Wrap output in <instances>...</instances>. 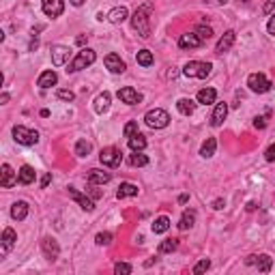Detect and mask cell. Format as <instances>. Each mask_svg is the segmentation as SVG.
I'll list each match as a JSON object with an SVG mask.
<instances>
[{
	"label": "cell",
	"instance_id": "1",
	"mask_svg": "<svg viewBox=\"0 0 275 275\" xmlns=\"http://www.w3.org/2000/svg\"><path fill=\"white\" fill-rule=\"evenodd\" d=\"M150 11H153L150 4H142V7H138L136 13L131 15L133 30H136L142 39H148L150 37Z\"/></svg>",
	"mask_w": 275,
	"mask_h": 275
},
{
	"label": "cell",
	"instance_id": "2",
	"mask_svg": "<svg viewBox=\"0 0 275 275\" xmlns=\"http://www.w3.org/2000/svg\"><path fill=\"white\" fill-rule=\"evenodd\" d=\"M97 61V52L95 50H90V47H82L78 54H75V58L71 63H69V69L67 71L69 73H75V71H82V69L86 67H90Z\"/></svg>",
	"mask_w": 275,
	"mask_h": 275
},
{
	"label": "cell",
	"instance_id": "3",
	"mask_svg": "<svg viewBox=\"0 0 275 275\" xmlns=\"http://www.w3.org/2000/svg\"><path fill=\"white\" fill-rule=\"evenodd\" d=\"M213 64L211 63H202V61H190L183 67V75L185 78H196V80H204L211 75Z\"/></svg>",
	"mask_w": 275,
	"mask_h": 275
},
{
	"label": "cell",
	"instance_id": "4",
	"mask_svg": "<svg viewBox=\"0 0 275 275\" xmlns=\"http://www.w3.org/2000/svg\"><path fill=\"white\" fill-rule=\"evenodd\" d=\"M144 123L150 127V129H166L170 125V114L161 107H155V110H148L144 114Z\"/></svg>",
	"mask_w": 275,
	"mask_h": 275
},
{
	"label": "cell",
	"instance_id": "5",
	"mask_svg": "<svg viewBox=\"0 0 275 275\" xmlns=\"http://www.w3.org/2000/svg\"><path fill=\"white\" fill-rule=\"evenodd\" d=\"M13 138L18 144H24V147H35L39 142V133L35 129H28L24 125H15L13 127Z\"/></svg>",
	"mask_w": 275,
	"mask_h": 275
},
{
	"label": "cell",
	"instance_id": "6",
	"mask_svg": "<svg viewBox=\"0 0 275 275\" xmlns=\"http://www.w3.org/2000/svg\"><path fill=\"white\" fill-rule=\"evenodd\" d=\"M247 86H250L252 93L262 95V93H269L273 84H271V80H269L265 73H250V78H247Z\"/></svg>",
	"mask_w": 275,
	"mask_h": 275
},
{
	"label": "cell",
	"instance_id": "7",
	"mask_svg": "<svg viewBox=\"0 0 275 275\" xmlns=\"http://www.w3.org/2000/svg\"><path fill=\"white\" fill-rule=\"evenodd\" d=\"M99 161H101L104 166H107V168H116V166H121V161H123L121 148H116V147H106V148H101Z\"/></svg>",
	"mask_w": 275,
	"mask_h": 275
},
{
	"label": "cell",
	"instance_id": "8",
	"mask_svg": "<svg viewBox=\"0 0 275 275\" xmlns=\"http://www.w3.org/2000/svg\"><path fill=\"white\" fill-rule=\"evenodd\" d=\"M41 252L47 260L54 262V260H58V256H61V245H58V241L54 239V236H43L41 239Z\"/></svg>",
	"mask_w": 275,
	"mask_h": 275
},
{
	"label": "cell",
	"instance_id": "9",
	"mask_svg": "<svg viewBox=\"0 0 275 275\" xmlns=\"http://www.w3.org/2000/svg\"><path fill=\"white\" fill-rule=\"evenodd\" d=\"M41 9L47 18H61L64 13V0H41Z\"/></svg>",
	"mask_w": 275,
	"mask_h": 275
},
{
	"label": "cell",
	"instance_id": "10",
	"mask_svg": "<svg viewBox=\"0 0 275 275\" xmlns=\"http://www.w3.org/2000/svg\"><path fill=\"white\" fill-rule=\"evenodd\" d=\"M116 97L127 106H138L140 101H142V93H138V90L131 88V86H123V88H118Z\"/></svg>",
	"mask_w": 275,
	"mask_h": 275
},
{
	"label": "cell",
	"instance_id": "11",
	"mask_svg": "<svg viewBox=\"0 0 275 275\" xmlns=\"http://www.w3.org/2000/svg\"><path fill=\"white\" fill-rule=\"evenodd\" d=\"M245 265H256L260 273H269L273 267V258L269 254H260V256H247L245 258Z\"/></svg>",
	"mask_w": 275,
	"mask_h": 275
},
{
	"label": "cell",
	"instance_id": "12",
	"mask_svg": "<svg viewBox=\"0 0 275 275\" xmlns=\"http://www.w3.org/2000/svg\"><path fill=\"white\" fill-rule=\"evenodd\" d=\"M20 181L18 172L11 168L9 164H2V172H0V185L4 187V190H11V187H15Z\"/></svg>",
	"mask_w": 275,
	"mask_h": 275
},
{
	"label": "cell",
	"instance_id": "13",
	"mask_svg": "<svg viewBox=\"0 0 275 275\" xmlns=\"http://www.w3.org/2000/svg\"><path fill=\"white\" fill-rule=\"evenodd\" d=\"M69 196H71V200H75V202H78L80 204V207H82L84 209V211H95V200H93V198H90V196H86V193H82V191H78V190H75V187H69Z\"/></svg>",
	"mask_w": 275,
	"mask_h": 275
},
{
	"label": "cell",
	"instance_id": "14",
	"mask_svg": "<svg viewBox=\"0 0 275 275\" xmlns=\"http://www.w3.org/2000/svg\"><path fill=\"white\" fill-rule=\"evenodd\" d=\"M50 52H52V64L54 67H63V64L69 61V54H71V50H69L67 45H58V43L52 45Z\"/></svg>",
	"mask_w": 275,
	"mask_h": 275
},
{
	"label": "cell",
	"instance_id": "15",
	"mask_svg": "<svg viewBox=\"0 0 275 275\" xmlns=\"http://www.w3.org/2000/svg\"><path fill=\"white\" fill-rule=\"evenodd\" d=\"M234 41H236V32H234V30H226L224 35L219 37L217 45H215V54H224V52H228L230 47L234 45Z\"/></svg>",
	"mask_w": 275,
	"mask_h": 275
},
{
	"label": "cell",
	"instance_id": "16",
	"mask_svg": "<svg viewBox=\"0 0 275 275\" xmlns=\"http://www.w3.org/2000/svg\"><path fill=\"white\" fill-rule=\"evenodd\" d=\"M104 63H106V67L110 69L112 73H123L127 69V64H125V61H123L121 56H118V54H107V56L104 58Z\"/></svg>",
	"mask_w": 275,
	"mask_h": 275
},
{
	"label": "cell",
	"instance_id": "17",
	"mask_svg": "<svg viewBox=\"0 0 275 275\" xmlns=\"http://www.w3.org/2000/svg\"><path fill=\"white\" fill-rule=\"evenodd\" d=\"M110 104H112V95L107 93V90H104V93H99V95L95 97L93 107H95L97 114H106V112L110 110Z\"/></svg>",
	"mask_w": 275,
	"mask_h": 275
},
{
	"label": "cell",
	"instance_id": "18",
	"mask_svg": "<svg viewBox=\"0 0 275 275\" xmlns=\"http://www.w3.org/2000/svg\"><path fill=\"white\" fill-rule=\"evenodd\" d=\"M86 181L93 183V185H106V183L112 181V174L106 170H99V168H93L88 170V176H86Z\"/></svg>",
	"mask_w": 275,
	"mask_h": 275
},
{
	"label": "cell",
	"instance_id": "19",
	"mask_svg": "<svg viewBox=\"0 0 275 275\" xmlns=\"http://www.w3.org/2000/svg\"><path fill=\"white\" fill-rule=\"evenodd\" d=\"M226 116H228V104H215V110H213V116H211V125L213 127H222Z\"/></svg>",
	"mask_w": 275,
	"mask_h": 275
},
{
	"label": "cell",
	"instance_id": "20",
	"mask_svg": "<svg viewBox=\"0 0 275 275\" xmlns=\"http://www.w3.org/2000/svg\"><path fill=\"white\" fill-rule=\"evenodd\" d=\"M56 82H58L56 71H54V69H47V71H43V73L39 75V80H37V86L45 90V88H52V86H56Z\"/></svg>",
	"mask_w": 275,
	"mask_h": 275
},
{
	"label": "cell",
	"instance_id": "21",
	"mask_svg": "<svg viewBox=\"0 0 275 275\" xmlns=\"http://www.w3.org/2000/svg\"><path fill=\"white\" fill-rule=\"evenodd\" d=\"M28 211H30V207H28V202H24V200H18L11 207V217L15 219V222H24L26 217H28Z\"/></svg>",
	"mask_w": 275,
	"mask_h": 275
},
{
	"label": "cell",
	"instance_id": "22",
	"mask_svg": "<svg viewBox=\"0 0 275 275\" xmlns=\"http://www.w3.org/2000/svg\"><path fill=\"white\" fill-rule=\"evenodd\" d=\"M15 241H18V234H15L13 228H4L2 230V250H0V256H7L9 250L15 245Z\"/></svg>",
	"mask_w": 275,
	"mask_h": 275
},
{
	"label": "cell",
	"instance_id": "23",
	"mask_svg": "<svg viewBox=\"0 0 275 275\" xmlns=\"http://www.w3.org/2000/svg\"><path fill=\"white\" fill-rule=\"evenodd\" d=\"M179 45L183 47V50H193V47H200L202 41H200V37H198L196 32H185V35H181Z\"/></svg>",
	"mask_w": 275,
	"mask_h": 275
},
{
	"label": "cell",
	"instance_id": "24",
	"mask_svg": "<svg viewBox=\"0 0 275 275\" xmlns=\"http://www.w3.org/2000/svg\"><path fill=\"white\" fill-rule=\"evenodd\" d=\"M215 99H217V90L211 88V86L198 90V95H196V101L202 106H211V104H215Z\"/></svg>",
	"mask_w": 275,
	"mask_h": 275
},
{
	"label": "cell",
	"instance_id": "25",
	"mask_svg": "<svg viewBox=\"0 0 275 275\" xmlns=\"http://www.w3.org/2000/svg\"><path fill=\"white\" fill-rule=\"evenodd\" d=\"M129 18V11H127V7H114L110 11V13L106 15V20L110 21V24H123Z\"/></svg>",
	"mask_w": 275,
	"mask_h": 275
},
{
	"label": "cell",
	"instance_id": "26",
	"mask_svg": "<svg viewBox=\"0 0 275 275\" xmlns=\"http://www.w3.org/2000/svg\"><path fill=\"white\" fill-rule=\"evenodd\" d=\"M138 185H133V183H121V187L116 190V198L118 200H123V198H133V196H138Z\"/></svg>",
	"mask_w": 275,
	"mask_h": 275
},
{
	"label": "cell",
	"instance_id": "27",
	"mask_svg": "<svg viewBox=\"0 0 275 275\" xmlns=\"http://www.w3.org/2000/svg\"><path fill=\"white\" fill-rule=\"evenodd\" d=\"M193 224H196V211L193 209H185L179 219V230H190L193 228Z\"/></svg>",
	"mask_w": 275,
	"mask_h": 275
},
{
	"label": "cell",
	"instance_id": "28",
	"mask_svg": "<svg viewBox=\"0 0 275 275\" xmlns=\"http://www.w3.org/2000/svg\"><path fill=\"white\" fill-rule=\"evenodd\" d=\"M196 104H198V101L183 97V99L176 101V110H179L183 116H191V114H193V110H196Z\"/></svg>",
	"mask_w": 275,
	"mask_h": 275
},
{
	"label": "cell",
	"instance_id": "29",
	"mask_svg": "<svg viewBox=\"0 0 275 275\" xmlns=\"http://www.w3.org/2000/svg\"><path fill=\"white\" fill-rule=\"evenodd\" d=\"M18 176H20V183L21 185H30V183H35V176H37V172L32 166H21L20 172H18Z\"/></svg>",
	"mask_w": 275,
	"mask_h": 275
},
{
	"label": "cell",
	"instance_id": "30",
	"mask_svg": "<svg viewBox=\"0 0 275 275\" xmlns=\"http://www.w3.org/2000/svg\"><path fill=\"white\" fill-rule=\"evenodd\" d=\"M215 150H217V140H215V138H207L202 142V147H200V155L204 159H209V157H213V155H215Z\"/></svg>",
	"mask_w": 275,
	"mask_h": 275
},
{
	"label": "cell",
	"instance_id": "31",
	"mask_svg": "<svg viewBox=\"0 0 275 275\" xmlns=\"http://www.w3.org/2000/svg\"><path fill=\"white\" fill-rule=\"evenodd\" d=\"M168 228H170V217H166V215L157 217V219L153 222V226H150V230H153L155 234H164V233H168Z\"/></svg>",
	"mask_w": 275,
	"mask_h": 275
},
{
	"label": "cell",
	"instance_id": "32",
	"mask_svg": "<svg viewBox=\"0 0 275 275\" xmlns=\"http://www.w3.org/2000/svg\"><path fill=\"white\" fill-rule=\"evenodd\" d=\"M127 142H129V148H131V150H144V148H147V136H142L140 131L133 133Z\"/></svg>",
	"mask_w": 275,
	"mask_h": 275
},
{
	"label": "cell",
	"instance_id": "33",
	"mask_svg": "<svg viewBox=\"0 0 275 275\" xmlns=\"http://www.w3.org/2000/svg\"><path fill=\"white\" fill-rule=\"evenodd\" d=\"M136 61H138L140 67H150V64L155 63L153 52H150V50H140V52L136 54Z\"/></svg>",
	"mask_w": 275,
	"mask_h": 275
},
{
	"label": "cell",
	"instance_id": "34",
	"mask_svg": "<svg viewBox=\"0 0 275 275\" xmlns=\"http://www.w3.org/2000/svg\"><path fill=\"white\" fill-rule=\"evenodd\" d=\"M133 168H144V166H148V157L142 153V150H133V155L129 157Z\"/></svg>",
	"mask_w": 275,
	"mask_h": 275
},
{
	"label": "cell",
	"instance_id": "35",
	"mask_svg": "<svg viewBox=\"0 0 275 275\" xmlns=\"http://www.w3.org/2000/svg\"><path fill=\"white\" fill-rule=\"evenodd\" d=\"M90 150H93V147H90L88 140H78V142H75V155H78V157H88Z\"/></svg>",
	"mask_w": 275,
	"mask_h": 275
},
{
	"label": "cell",
	"instance_id": "36",
	"mask_svg": "<svg viewBox=\"0 0 275 275\" xmlns=\"http://www.w3.org/2000/svg\"><path fill=\"white\" fill-rule=\"evenodd\" d=\"M179 247V239H166L159 243V254H172Z\"/></svg>",
	"mask_w": 275,
	"mask_h": 275
},
{
	"label": "cell",
	"instance_id": "37",
	"mask_svg": "<svg viewBox=\"0 0 275 275\" xmlns=\"http://www.w3.org/2000/svg\"><path fill=\"white\" fill-rule=\"evenodd\" d=\"M193 32H196V35L200 37V41H202V43H204V41H209V39L213 37V28H211V26H204V24L196 26V30H193Z\"/></svg>",
	"mask_w": 275,
	"mask_h": 275
},
{
	"label": "cell",
	"instance_id": "38",
	"mask_svg": "<svg viewBox=\"0 0 275 275\" xmlns=\"http://www.w3.org/2000/svg\"><path fill=\"white\" fill-rule=\"evenodd\" d=\"M56 97H58L61 101H67V104H71V101L75 99V93H73V90H67V88H58V90H56Z\"/></svg>",
	"mask_w": 275,
	"mask_h": 275
},
{
	"label": "cell",
	"instance_id": "39",
	"mask_svg": "<svg viewBox=\"0 0 275 275\" xmlns=\"http://www.w3.org/2000/svg\"><path fill=\"white\" fill-rule=\"evenodd\" d=\"M209 269H211V260H209V258H202V260L196 262V267H193V273L200 275V273H204V271H209Z\"/></svg>",
	"mask_w": 275,
	"mask_h": 275
},
{
	"label": "cell",
	"instance_id": "40",
	"mask_svg": "<svg viewBox=\"0 0 275 275\" xmlns=\"http://www.w3.org/2000/svg\"><path fill=\"white\" fill-rule=\"evenodd\" d=\"M131 271H133V267L129 265V262H116L114 265V273L116 275H129Z\"/></svg>",
	"mask_w": 275,
	"mask_h": 275
},
{
	"label": "cell",
	"instance_id": "41",
	"mask_svg": "<svg viewBox=\"0 0 275 275\" xmlns=\"http://www.w3.org/2000/svg\"><path fill=\"white\" fill-rule=\"evenodd\" d=\"M95 243L97 245H110L112 243V233H99L95 236Z\"/></svg>",
	"mask_w": 275,
	"mask_h": 275
},
{
	"label": "cell",
	"instance_id": "42",
	"mask_svg": "<svg viewBox=\"0 0 275 275\" xmlns=\"http://www.w3.org/2000/svg\"><path fill=\"white\" fill-rule=\"evenodd\" d=\"M123 133H125V138H131L133 133H138V123L136 121H129L125 129H123Z\"/></svg>",
	"mask_w": 275,
	"mask_h": 275
},
{
	"label": "cell",
	"instance_id": "43",
	"mask_svg": "<svg viewBox=\"0 0 275 275\" xmlns=\"http://www.w3.org/2000/svg\"><path fill=\"white\" fill-rule=\"evenodd\" d=\"M88 196L93 198V200H99L104 193H101V190H97V185H93V183H88Z\"/></svg>",
	"mask_w": 275,
	"mask_h": 275
},
{
	"label": "cell",
	"instance_id": "44",
	"mask_svg": "<svg viewBox=\"0 0 275 275\" xmlns=\"http://www.w3.org/2000/svg\"><path fill=\"white\" fill-rule=\"evenodd\" d=\"M267 118H269V114L256 116V118H254V127H256V129H265V127H267Z\"/></svg>",
	"mask_w": 275,
	"mask_h": 275
},
{
	"label": "cell",
	"instance_id": "45",
	"mask_svg": "<svg viewBox=\"0 0 275 275\" xmlns=\"http://www.w3.org/2000/svg\"><path fill=\"white\" fill-rule=\"evenodd\" d=\"M267 32L271 37H275V13L271 15V18H269V21H267Z\"/></svg>",
	"mask_w": 275,
	"mask_h": 275
},
{
	"label": "cell",
	"instance_id": "46",
	"mask_svg": "<svg viewBox=\"0 0 275 275\" xmlns=\"http://www.w3.org/2000/svg\"><path fill=\"white\" fill-rule=\"evenodd\" d=\"M265 159L267 161H275V144H271V147L265 150Z\"/></svg>",
	"mask_w": 275,
	"mask_h": 275
},
{
	"label": "cell",
	"instance_id": "47",
	"mask_svg": "<svg viewBox=\"0 0 275 275\" xmlns=\"http://www.w3.org/2000/svg\"><path fill=\"white\" fill-rule=\"evenodd\" d=\"M224 207H226V200H224V198H217V200L213 202V209H215V211H222Z\"/></svg>",
	"mask_w": 275,
	"mask_h": 275
},
{
	"label": "cell",
	"instance_id": "48",
	"mask_svg": "<svg viewBox=\"0 0 275 275\" xmlns=\"http://www.w3.org/2000/svg\"><path fill=\"white\" fill-rule=\"evenodd\" d=\"M50 183H52V174L47 172V174H43V176H41V187H47Z\"/></svg>",
	"mask_w": 275,
	"mask_h": 275
},
{
	"label": "cell",
	"instance_id": "49",
	"mask_svg": "<svg viewBox=\"0 0 275 275\" xmlns=\"http://www.w3.org/2000/svg\"><path fill=\"white\" fill-rule=\"evenodd\" d=\"M86 41H88V37H84V35H80L78 39H75V43H78V45H84Z\"/></svg>",
	"mask_w": 275,
	"mask_h": 275
},
{
	"label": "cell",
	"instance_id": "50",
	"mask_svg": "<svg viewBox=\"0 0 275 275\" xmlns=\"http://www.w3.org/2000/svg\"><path fill=\"white\" fill-rule=\"evenodd\" d=\"M69 2H71L73 7H82V4L86 2V0H69Z\"/></svg>",
	"mask_w": 275,
	"mask_h": 275
},
{
	"label": "cell",
	"instance_id": "51",
	"mask_svg": "<svg viewBox=\"0 0 275 275\" xmlns=\"http://www.w3.org/2000/svg\"><path fill=\"white\" fill-rule=\"evenodd\" d=\"M187 200H190V196H187V193H181V196H179V202L181 204H185Z\"/></svg>",
	"mask_w": 275,
	"mask_h": 275
},
{
	"label": "cell",
	"instance_id": "52",
	"mask_svg": "<svg viewBox=\"0 0 275 275\" xmlns=\"http://www.w3.org/2000/svg\"><path fill=\"white\" fill-rule=\"evenodd\" d=\"M273 7H275L273 2H267V4H265V11H267V13H271V11H273Z\"/></svg>",
	"mask_w": 275,
	"mask_h": 275
},
{
	"label": "cell",
	"instance_id": "53",
	"mask_svg": "<svg viewBox=\"0 0 275 275\" xmlns=\"http://www.w3.org/2000/svg\"><path fill=\"white\" fill-rule=\"evenodd\" d=\"M9 99H11V97H9V93H2V97H0V101H2V104H7Z\"/></svg>",
	"mask_w": 275,
	"mask_h": 275
}]
</instances>
